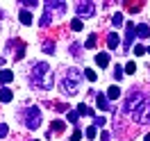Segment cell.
Wrapping results in <instances>:
<instances>
[{"label": "cell", "instance_id": "obj_35", "mask_svg": "<svg viewBox=\"0 0 150 141\" xmlns=\"http://www.w3.org/2000/svg\"><path fill=\"white\" fill-rule=\"evenodd\" d=\"M80 139H82V132H80V130H75L73 134H71V141H80Z\"/></svg>", "mask_w": 150, "mask_h": 141}, {"label": "cell", "instance_id": "obj_12", "mask_svg": "<svg viewBox=\"0 0 150 141\" xmlns=\"http://www.w3.org/2000/svg\"><path fill=\"white\" fill-rule=\"evenodd\" d=\"M96 103H98V107H100L103 112H109V100H107V96L96 94Z\"/></svg>", "mask_w": 150, "mask_h": 141}, {"label": "cell", "instance_id": "obj_7", "mask_svg": "<svg viewBox=\"0 0 150 141\" xmlns=\"http://www.w3.org/2000/svg\"><path fill=\"white\" fill-rule=\"evenodd\" d=\"M46 11H66V2H62V0H50V2H46Z\"/></svg>", "mask_w": 150, "mask_h": 141}, {"label": "cell", "instance_id": "obj_8", "mask_svg": "<svg viewBox=\"0 0 150 141\" xmlns=\"http://www.w3.org/2000/svg\"><path fill=\"white\" fill-rule=\"evenodd\" d=\"M132 41H134V25L127 23V25H125V50L132 48Z\"/></svg>", "mask_w": 150, "mask_h": 141}, {"label": "cell", "instance_id": "obj_11", "mask_svg": "<svg viewBox=\"0 0 150 141\" xmlns=\"http://www.w3.org/2000/svg\"><path fill=\"white\" fill-rule=\"evenodd\" d=\"M64 77H68V80H73V82H80V80H82V71H80V68H68Z\"/></svg>", "mask_w": 150, "mask_h": 141}, {"label": "cell", "instance_id": "obj_30", "mask_svg": "<svg viewBox=\"0 0 150 141\" xmlns=\"http://www.w3.org/2000/svg\"><path fill=\"white\" fill-rule=\"evenodd\" d=\"M21 5H25V9H32V7H37V5H39V2H37V0H30V2H28V0H25V2H21Z\"/></svg>", "mask_w": 150, "mask_h": 141}, {"label": "cell", "instance_id": "obj_24", "mask_svg": "<svg viewBox=\"0 0 150 141\" xmlns=\"http://www.w3.org/2000/svg\"><path fill=\"white\" fill-rule=\"evenodd\" d=\"M86 139H96V137H98V128H93V125H91V128H86Z\"/></svg>", "mask_w": 150, "mask_h": 141}, {"label": "cell", "instance_id": "obj_37", "mask_svg": "<svg viewBox=\"0 0 150 141\" xmlns=\"http://www.w3.org/2000/svg\"><path fill=\"white\" fill-rule=\"evenodd\" d=\"M148 52H150V48H148Z\"/></svg>", "mask_w": 150, "mask_h": 141}, {"label": "cell", "instance_id": "obj_23", "mask_svg": "<svg viewBox=\"0 0 150 141\" xmlns=\"http://www.w3.org/2000/svg\"><path fill=\"white\" fill-rule=\"evenodd\" d=\"M82 28H84V23H82L80 18H73V21H71V30H73V32H80Z\"/></svg>", "mask_w": 150, "mask_h": 141}, {"label": "cell", "instance_id": "obj_32", "mask_svg": "<svg viewBox=\"0 0 150 141\" xmlns=\"http://www.w3.org/2000/svg\"><path fill=\"white\" fill-rule=\"evenodd\" d=\"M7 125H5V123H0V139H5V137H7Z\"/></svg>", "mask_w": 150, "mask_h": 141}, {"label": "cell", "instance_id": "obj_2", "mask_svg": "<svg viewBox=\"0 0 150 141\" xmlns=\"http://www.w3.org/2000/svg\"><path fill=\"white\" fill-rule=\"evenodd\" d=\"M41 109L39 107H30V109H25L23 112V123H25V128H30V130H37L39 125H41Z\"/></svg>", "mask_w": 150, "mask_h": 141}, {"label": "cell", "instance_id": "obj_29", "mask_svg": "<svg viewBox=\"0 0 150 141\" xmlns=\"http://www.w3.org/2000/svg\"><path fill=\"white\" fill-rule=\"evenodd\" d=\"M66 118H68L71 123H77V118H80V114H77V112H68V114H66Z\"/></svg>", "mask_w": 150, "mask_h": 141}, {"label": "cell", "instance_id": "obj_31", "mask_svg": "<svg viewBox=\"0 0 150 141\" xmlns=\"http://www.w3.org/2000/svg\"><path fill=\"white\" fill-rule=\"evenodd\" d=\"M143 52H146V48L141 46V43H139V46H134V55H137V57H141Z\"/></svg>", "mask_w": 150, "mask_h": 141}, {"label": "cell", "instance_id": "obj_33", "mask_svg": "<svg viewBox=\"0 0 150 141\" xmlns=\"http://www.w3.org/2000/svg\"><path fill=\"white\" fill-rule=\"evenodd\" d=\"M114 77H116V80H121V77H123V68H121V66L114 68Z\"/></svg>", "mask_w": 150, "mask_h": 141}, {"label": "cell", "instance_id": "obj_13", "mask_svg": "<svg viewBox=\"0 0 150 141\" xmlns=\"http://www.w3.org/2000/svg\"><path fill=\"white\" fill-rule=\"evenodd\" d=\"M107 48H109V50L118 48V34H116V32H112V34L107 37Z\"/></svg>", "mask_w": 150, "mask_h": 141}, {"label": "cell", "instance_id": "obj_28", "mask_svg": "<svg viewBox=\"0 0 150 141\" xmlns=\"http://www.w3.org/2000/svg\"><path fill=\"white\" fill-rule=\"evenodd\" d=\"M93 128H105V116H93Z\"/></svg>", "mask_w": 150, "mask_h": 141}, {"label": "cell", "instance_id": "obj_16", "mask_svg": "<svg viewBox=\"0 0 150 141\" xmlns=\"http://www.w3.org/2000/svg\"><path fill=\"white\" fill-rule=\"evenodd\" d=\"M107 98H112V100H118V98H121V89H118L116 84L109 86V89H107Z\"/></svg>", "mask_w": 150, "mask_h": 141}, {"label": "cell", "instance_id": "obj_6", "mask_svg": "<svg viewBox=\"0 0 150 141\" xmlns=\"http://www.w3.org/2000/svg\"><path fill=\"white\" fill-rule=\"evenodd\" d=\"M59 86H62V94H64L66 98H71V96H75L80 91V82H73V80H68V77H64Z\"/></svg>", "mask_w": 150, "mask_h": 141}, {"label": "cell", "instance_id": "obj_1", "mask_svg": "<svg viewBox=\"0 0 150 141\" xmlns=\"http://www.w3.org/2000/svg\"><path fill=\"white\" fill-rule=\"evenodd\" d=\"M30 84L37 86V89H43V91H50L55 80H52V73L48 68L46 62H39V64L32 66V73H30Z\"/></svg>", "mask_w": 150, "mask_h": 141}, {"label": "cell", "instance_id": "obj_25", "mask_svg": "<svg viewBox=\"0 0 150 141\" xmlns=\"http://www.w3.org/2000/svg\"><path fill=\"white\" fill-rule=\"evenodd\" d=\"M84 77L89 80V82H96V80H98V75H96V71H91V68H86V71H84Z\"/></svg>", "mask_w": 150, "mask_h": 141}, {"label": "cell", "instance_id": "obj_26", "mask_svg": "<svg viewBox=\"0 0 150 141\" xmlns=\"http://www.w3.org/2000/svg\"><path fill=\"white\" fill-rule=\"evenodd\" d=\"M134 71H137V64H134V62H130V64H125V68H123V73H127V75H132Z\"/></svg>", "mask_w": 150, "mask_h": 141}, {"label": "cell", "instance_id": "obj_34", "mask_svg": "<svg viewBox=\"0 0 150 141\" xmlns=\"http://www.w3.org/2000/svg\"><path fill=\"white\" fill-rule=\"evenodd\" d=\"M43 52H55V43H43Z\"/></svg>", "mask_w": 150, "mask_h": 141}, {"label": "cell", "instance_id": "obj_27", "mask_svg": "<svg viewBox=\"0 0 150 141\" xmlns=\"http://www.w3.org/2000/svg\"><path fill=\"white\" fill-rule=\"evenodd\" d=\"M96 43H98V37H96V34H89V39H86V48H96Z\"/></svg>", "mask_w": 150, "mask_h": 141}, {"label": "cell", "instance_id": "obj_3", "mask_svg": "<svg viewBox=\"0 0 150 141\" xmlns=\"http://www.w3.org/2000/svg\"><path fill=\"white\" fill-rule=\"evenodd\" d=\"M143 103H146V98H143L141 94H137V91H134V94H130L127 98H125V109H127L130 114H134Z\"/></svg>", "mask_w": 150, "mask_h": 141}, {"label": "cell", "instance_id": "obj_4", "mask_svg": "<svg viewBox=\"0 0 150 141\" xmlns=\"http://www.w3.org/2000/svg\"><path fill=\"white\" fill-rule=\"evenodd\" d=\"M132 118L137 123H141V125H146V123H150V100H146V103L141 105L137 112L132 114Z\"/></svg>", "mask_w": 150, "mask_h": 141}, {"label": "cell", "instance_id": "obj_21", "mask_svg": "<svg viewBox=\"0 0 150 141\" xmlns=\"http://www.w3.org/2000/svg\"><path fill=\"white\" fill-rule=\"evenodd\" d=\"M50 23H52V14H50V11H46V14L41 16V28H48Z\"/></svg>", "mask_w": 150, "mask_h": 141}, {"label": "cell", "instance_id": "obj_19", "mask_svg": "<svg viewBox=\"0 0 150 141\" xmlns=\"http://www.w3.org/2000/svg\"><path fill=\"white\" fill-rule=\"evenodd\" d=\"M75 112H77V114H84V116H96V114H93V109H91V107H86L84 103L80 105V107H77Z\"/></svg>", "mask_w": 150, "mask_h": 141}, {"label": "cell", "instance_id": "obj_5", "mask_svg": "<svg viewBox=\"0 0 150 141\" xmlns=\"http://www.w3.org/2000/svg\"><path fill=\"white\" fill-rule=\"evenodd\" d=\"M75 9H77V18H80V21L89 18V16H93V14H96V2H89V0H86V2H77Z\"/></svg>", "mask_w": 150, "mask_h": 141}, {"label": "cell", "instance_id": "obj_36", "mask_svg": "<svg viewBox=\"0 0 150 141\" xmlns=\"http://www.w3.org/2000/svg\"><path fill=\"white\" fill-rule=\"evenodd\" d=\"M146 141H150V132H148V134H146Z\"/></svg>", "mask_w": 150, "mask_h": 141}, {"label": "cell", "instance_id": "obj_9", "mask_svg": "<svg viewBox=\"0 0 150 141\" xmlns=\"http://www.w3.org/2000/svg\"><path fill=\"white\" fill-rule=\"evenodd\" d=\"M134 34H137L139 39H148L150 37V28L146 25V23H139V25L134 28Z\"/></svg>", "mask_w": 150, "mask_h": 141}, {"label": "cell", "instance_id": "obj_20", "mask_svg": "<svg viewBox=\"0 0 150 141\" xmlns=\"http://www.w3.org/2000/svg\"><path fill=\"white\" fill-rule=\"evenodd\" d=\"M50 130L62 132V130H66V123H64V121H52V123H50Z\"/></svg>", "mask_w": 150, "mask_h": 141}, {"label": "cell", "instance_id": "obj_10", "mask_svg": "<svg viewBox=\"0 0 150 141\" xmlns=\"http://www.w3.org/2000/svg\"><path fill=\"white\" fill-rule=\"evenodd\" d=\"M96 66L107 68V66H109V55H107V52H98V55H96Z\"/></svg>", "mask_w": 150, "mask_h": 141}, {"label": "cell", "instance_id": "obj_38", "mask_svg": "<svg viewBox=\"0 0 150 141\" xmlns=\"http://www.w3.org/2000/svg\"><path fill=\"white\" fill-rule=\"evenodd\" d=\"M34 141H37V139H34Z\"/></svg>", "mask_w": 150, "mask_h": 141}, {"label": "cell", "instance_id": "obj_22", "mask_svg": "<svg viewBox=\"0 0 150 141\" xmlns=\"http://www.w3.org/2000/svg\"><path fill=\"white\" fill-rule=\"evenodd\" d=\"M112 25H114V28H121V25H123V14H121V11L112 16Z\"/></svg>", "mask_w": 150, "mask_h": 141}, {"label": "cell", "instance_id": "obj_18", "mask_svg": "<svg viewBox=\"0 0 150 141\" xmlns=\"http://www.w3.org/2000/svg\"><path fill=\"white\" fill-rule=\"evenodd\" d=\"M11 89H7V86H5V89H0V100H2V103H9L11 100Z\"/></svg>", "mask_w": 150, "mask_h": 141}, {"label": "cell", "instance_id": "obj_14", "mask_svg": "<svg viewBox=\"0 0 150 141\" xmlns=\"http://www.w3.org/2000/svg\"><path fill=\"white\" fill-rule=\"evenodd\" d=\"M11 80H14V73H11L9 68H2V71H0V82L7 84V82H11Z\"/></svg>", "mask_w": 150, "mask_h": 141}, {"label": "cell", "instance_id": "obj_15", "mask_svg": "<svg viewBox=\"0 0 150 141\" xmlns=\"http://www.w3.org/2000/svg\"><path fill=\"white\" fill-rule=\"evenodd\" d=\"M123 5H127L125 9H127V11H132V14H137V11H139L141 7H143V2H132V0H127V2H123Z\"/></svg>", "mask_w": 150, "mask_h": 141}, {"label": "cell", "instance_id": "obj_17", "mask_svg": "<svg viewBox=\"0 0 150 141\" xmlns=\"http://www.w3.org/2000/svg\"><path fill=\"white\" fill-rule=\"evenodd\" d=\"M21 23H23V25H30V23H32V11H28V9H23L21 11Z\"/></svg>", "mask_w": 150, "mask_h": 141}]
</instances>
